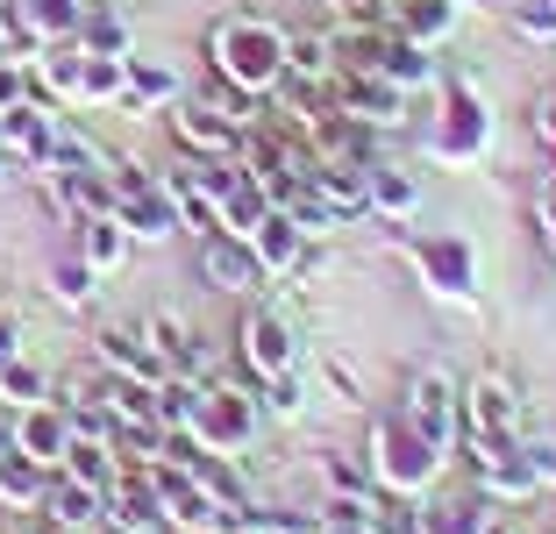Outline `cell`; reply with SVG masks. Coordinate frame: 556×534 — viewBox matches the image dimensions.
Instances as JSON below:
<instances>
[{
	"label": "cell",
	"instance_id": "1",
	"mask_svg": "<svg viewBox=\"0 0 556 534\" xmlns=\"http://www.w3.org/2000/svg\"><path fill=\"white\" fill-rule=\"evenodd\" d=\"M207 50H214V72L243 100H264L278 86V72H286V29L264 15H222L207 29Z\"/></svg>",
	"mask_w": 556,
	"mask_h": 534
},
{
	"label": "cell",
	"instance_id": "2",
	"mask_svg": "<svg viewBox=\"0 0 556 534\" xmlns=\"http://www.w3.org/2000/svg\"><path fill=\"white\" fill-rule=\"evenodd\" d=\"M435 478H442V449L407 421V414H393V421L371 428V485H386V492H428Z\"/></svg>",
	"mask_w": 556,
	"mask_h": 534
},
{
	"label": "cell",
	"instance_id": "3",
	"mask_svg": "<svg viewBox=\"0 0 556 534\" xmlns=\"http://www.w3.org/2000/svg\"><path fill=\"white\" fill-rule=\"evenodd\" d=\"M257 399H243V392H229V385H200V399H193V421H186V442L193 449H207V456H243L250 442H257Z\"/></svg>",
	"mask_w": 556,
	"mask_h": 534
},
{
	"label": "cell",
	"instance_id": "4",
	"mask_svg": "<svg viewBox=\"0 0 556 534\" xmlns=\"http://www.w3.org/2000/svg\"><path fill=\"white\" fill-rule=\"evenodd\" d=\"M464 421H471L478 456L514 449V442H521V392H514L507 378H492V371H485L471 392H464Z\"/></svg>",
	"mask_w": 556,
	"mask_h": 534
},
{
	"label": "cell",
	"instance_id": "5",
	"mask_svg": "<svg viewBox=\"0 0 556 534\" xmlns=\"http://www.w3.org/2000/svg\"><path fill=\"white\" fill-rule=\"evenodd\" d=\"M321 93L336 100L350 122H364V129H400V122H407V93H400L393 79H378V72H350V65H336V79H328Z\"/></svg>",
	"mask_w": 556,
	"mask_h": 534
},
{
	"label": "cell",
	"instance_id": "6",
	"mask_svg": "<svg viewBox=\"0 0 556 534\" xmlns=\"http://www.w3.org/2000/svg\"><path fill=\"white\" fill-rule=\"evenodd\" d=\"M400 414H407L414 428H421L428 442H435L442 456L457 449V435H464V399H457V385H450V378L442 371H421L407 385V406H400Z\"/></svg>",
	"mask_w": 556,
	"mask_h": 534
},
{
	"label": "cell",
	"instance_id": "7",
	"mask_svg": "<svg viewBox=\"0 0 556 534\" xmlns=\"http://www.w3.org/2000/svg\"><path fill=\"white\" fill-rule=\"evenodd\" d=\"M200 271H207L214 292H236V300H250V292L264 285V264H257V250H250V236H229V228L200 236Z\"/></svg>",
	"mask_w": 556,
	"mask_h": 534
},
{
	"label": "cell",
	"instance_id": "8",
	"mask_svg": "<svg viewBox=\"0 0 556 534\" xmlns=\"http://www.w3.org/2000/svg\"><path fill=\"white\" fill-rule=\"evenodd\" d=\"M293 328H286V314L271 307H250L243 314V364L250 378H278V371H293Z\"/></svg>",
	"mask_w": 556,
	"mask_h": 534
},
{
	"label": "cell",
	"instance_id": "9",
	"mask_svg": "<svg viewBox=\"0 0 556 534\" xmlns=\"http://www.w3.org/2000/svg\"><path fill=\"white\" fill-rule=\"evenodd\" d=\"M435 150H442V164H471L485 150V107H478L471 79H450V114H442Z\"/></svg>",
	"mask_w": 556,
	"mask_h": 534
},
{
	"label": "cell",
	"instance_id": "10",
	"mask_svg": "<svg viewBox=\"0 0 556 534\" xmlns=\"http://www.w3.org/2000/svg\"><path fill=\"white\" fill-rule=\"evenodd\" d=\"M15 449H29L43 470H58V463H65V449H72V414L58 399L22 406V414H15Z\"/></svg>",
	"mask_w": 556,
	"mask_h": 534
},
{
	"label": "cell",
	"instance_id": "11",
	"mask_svg": "<svg viewBox=\"0 0 556 534\" xmlns=\"http://www.w3.org/2000/svg\"><path fill=\"white\" fill-rule=\"evenodd\" d=\"M100 364L122 371V378H143V385H164V378H172L164 349L143 335V328H108V335H100Z\"/></svg>",
	"mask_w": 556,
	"mask_h": 534
},
{
	"label": "cell",
	"instance_id": "12",
	"mask_svg": "<svg viewBox=\"0 0 556 534\" xmlns=\"http://www.w3.org/2000/svg\"><path fill=\"white\" fill-rule=\"evenodd\" d=\"M108 527H122V534H157L164 527V499H157V485H150L143 470H136V478H115V485H108Z\"/></svg>",
	"mask_w": 556,
	"mask_h": 534
},
{
	"label": "cell",
	"instance_id": "13",
	"mask_svg": "<svg viewBox=\"0 0 556 534\" xmlns=\"http://www.w3.org/2000/svg\"><path fill=\"white\" fill-rule=\"evenodd\" d=\"M371 72H378V79H393L400 93H421V86H435V58H428V43H414V36H400V29L378 36Z\"/></svg>",
	"mask_w": 556,
	"mask_h": 534
},
{
	"label": "cell",
	"instance_id": "14",
	"mask_svg": "<svg viewBox=\"0 0 556 534\" xmlns=\"http://www.w3.org/2000/svg\"><path fill=\"white\" fill-rule=\"evenodd\" d=\"M250 250H257L264 278H271V271H300V250H307V228H300V221H293L286 207H264V221L250 228Z\"/></svg>",
	"mask_w": 556,
	"mask_h": 534
},
{
	"label": "cell",
	"instance_id": "15",
	"mask_svg": "<svg viewBox=\"0 0 556 534\" xmlns=\"http://www.w3.org/2000/svg\"><path fill=\"white\" fill-rule=\"evenodd\" d=\"M407 250L421 257V271H428V285L435 292H471V250L457 243V236H407Z\"/></svg>",
	"mask_w": 556,
	"mask_h": 534
},
{
	"label": "cell",
	"instance_id": "16",
	"mask_svg": "<svg viewBox=\"0 0 556 534\" xmlns=\"http://www.w3.org/2000/svg\"><path fill=\"white\" fill-rule=\"evenodd\" d=\"M378 15H386V29L414 36V43H442L457 29V0H386Z\"/></svg>",
	"mask_w": 556,
	"mask_h": 534
},
{
	"label": "cell",
	"instance_id": "17",
	"mask_svg": "<svg viewBox=\"0 0 556 534\" xmlns=\"http://www.w3.org/2000/svg\"><path fill=\"white\" fill-rule=\"evenodd\" d=\"M43 478H50V470L36 463L29 449H15V435L0 442V506H8V513H29V506H43Z\"/></svg>",
	"mask_w": 556,
	"mask_h": 534
},
{
	"label": "cell",
	"instance_id": "18",
	"mask_svg": "<svg viewBox=\"0 0 556 534\" xmlns=\"http://www.w3.org/2000/svg\"><path fill=\"white\" fill-rule=\"evenodd\" d=\"M43 513L58 520V527H100L108 492H100V485H79V478H43Z\"/></svg>",
	"mask_w": 556,
	"mask_h": 534
},
{
	"label": "cell",
	"instance_id": "19",
	"mask_svg": "<svg viewBox=\"0 0 556 534\" xmlns=\"http://www.w3.org/2000/svg\"><path fill=\"white\" fill-rule=\"evenodd\" d=\"M414 534H500L485 513V499H435L414 506Z\"/></svg>",
	"mask_w": 556,
	"mask_h": 534
},
{
	"label": "cell",
	"instance_id": "20",
	"mask_svg": "<svg viewBox=\"0 0 556 534\" xmlns=\"http://www.w3.org/2000/svg\"><path fill=\"white\" fill-rule=\"evenodd\" d=\"M172 100H186L179 72L164 65V58H136L129 50V100L122 107H172Z\"/></svg>",
	"mask_w": 556,
	"mask_h": 534
},
{
	"label": "cell",
	"instance_id": "21",
	"mask_svg": "<svg viewBox=\"0 0 556 534\" xmlns=\"http://www.w3.org/2000/svg\"><path fill=\"white\" fill-rule=\"evenodd\" d=\"M122 250H129V228H122L108 207L79 214V257L93 264V271H115V264H122Z\"/></svg>",
	"mask_w": 556,
	"mask_h": 534
},
{
	"label": "cell",
	"instance_id": "22",
	"mask_svg": "<svg viewBox=\"0 0 556 534\" xmlns=\"http://www.w3.org/2000/svg\"><path fill=\"white\" fill-rule=\"evenodd\" d=\"M79 100L86 107H122L129 100V58H100V50H86V79H79Z\"/></svg>",
	"mask_w": 556,
	"mask_h": 534
},
{
	"label": "cell",
	"instance_id": "23",
	"mask_svg": "<svg viewBox=\"0 0 556 534\" xmlns=\"http://www.w3.org/2000/svg\"><path fill=\"white\" fill-rule=\"evenodd\" d=\"M58 470L79 478V485H100V492L122 478V470H115V442H93V435H72V449H65V463H58Z\"/></svg>",
	"mask_w": 556,
	"mask_h": 534
},
{
	"label": "cell",
	"instance_id": "24",
	"mask_svg": "<svg viewBox=\"0 0 556 534\" xmlns=\"http://www.w3.org/2000/svg\"><path fill=\"white\" fill-rule=\"evenodd\" d=\"M371 207L393 214V221H407V214L421 207V178H414V171H393V164H371Z\"/></svg>",
	"mask_w": 556,
	"mask_h": 534
},
{
	"label": "cell",
	"instance_id": "25",
	"mask_svg": "<svg viewBox=\"0 0 556 534\" xmlns=\"http://www.w3.org/2000/svg\"><path fill=\"white\" fill-rule=\"evenodd\" d=\"M286 72L307 86H328L336 79V43H321V36H286Z\"/></svg>",
	"mask_w": 556,
	"mask_h": 534
},
{
	"label": "cell",
	"instance_id": "26",
	"mask_svg": "<svg viewBox=\"0 0 556 534\" xmlns=\"http://www.w3.org/2000/svg\"><path fill=\"white\" fill-rule=\"evenodd\" d=\"M93 264L86 257H58L50 264V292H58V300H65V307H86V300H93Z\"/></svg>",
	"mask_w": 556,
	"mask_h": 534
},
{
	"label": "cell",
	"instance_id": "27",
	"mask_svg": "<svg viewBox=\"0 0 556 534\" xmlns=\"http://www.w3.org/2000/svg\"><path fill=\"white\" fill-rule=\"evenodd\" d=\"M43 392H50V385H43V371H36L29 356H15V364H0V399L15 406V414H22V406H36Z\"/></svg>",
	"mask_w": 556,
	"mask_h": 534
},
{
	"label": "cell",
	"instance_id": "28",
	"mask_svg": "<svg viewBox=\"0 0 556 534\" xmlns=\"http://www.w3.org/2000/svg\"><path fill=\"white\" fill-rule=\"evenodd\" d=\"M79 43L100 50V58H129V29H122V15H93V8H86V15H79Z\"/></svg>",
	"mask_w": 556,
	"mask_h": 534
},
{
	"label": "cell",
	"instance_id": "29",
	"mask_svg": "<svg viewBox=\"0 0 556 534\" xmlns=\"http://www.w3.org/2000/svg\"><path fill=\"white\" fill-rule=\"evenodd\" d=\"M257 414H271V421H293V414H300V378H293V371L257 378Z\"/></svg>",
	"mask_w": 556,
	"mask_h": 534
},
{
	"label": "cell",
	"instance_id": "30",
	"mask_svg": "<svg viewBox=\"0 0 556 534\" xmlns=\"http://www.w3.org/2000/svg\"><path fill=\"white\" fill-rule=\"evenodd\" d=\"M286 214H293V221H300V228H307V236H328V228H343V214L328 207V200H321V193H314V186H300V193H293V200H286Z\"/></svg>",
	"mask_w": 556,
	"mask_h": 534
},
{
	"label": "cell",
	"instance_id": "31",
	"mask_svg": "<svg viewBox=\"0 0 556 534\" xmlns=\"http://www.w3.org/2000/svg\"><path fill=\"white\" fill-rule=\"evenodd\" d=\"M514 29L535 43H556V0H514Z\"/></svg>",
	"mask_w": 556,
	"mask_h": 534
},
{
	"label": "cell",
	"instance_id": "32",
	"mask_svg": "<svg viewBox=\"0 0 556 534\" xmlns=\"http://www.w3.org/2000/svg\"><path fill=\"white\" fill-rule=\"evenodd\" d=\"M535 136L556 150V93H549V100H535Z\"/></svg>",
	"mask_w": 556,
	"mask_h": 534
},
{
	"label": "cell",
	"instance_id": "33",
	"mask_svg": "<svg viewBox=\"0 0 556 534\" xmlns=\"http://www.w3.org/2000/svg\"><path fill=\"white\" fill-rule=\"evenodd\" d=\"M15 356H22V328L0 321V364H15Z\"/></svg>",
	"mask_w": 556,
	"mask_h": 534
},
{
	"label": "cell",
	"instance_id": "34",
	"mask_svg": "<svg viewBox=\"0 0 556 534\" xmlns=\"http://www.w3.org/2000/svg\"><path fill=\"white\" fill-rule=\"evenodd\" d=\"M8 171H15V150L0 143V186H8Z\"/></svg>",
	"mask_w": 556,
	"mask_h": 534
},
{
	"label": "cell",
	"instance_id": "35",
	"mask_svg": "<svg viewBox=\"0 0 556 534\" xmlns=\"http://www.w3.org/2000/svg\"><path fill=\"white\" fill-rule=\"evenodd\" d=\"M50 534H93V527H50Z\"/></svg>",
	"mask_w": 556,
	"mask_h": 534
},
{
	"label": "cell",
	"instance_id": "36",
	"mask_svg": "<svg viewBox=\"0 0 556 534\" xmlns=\"http://www.w3.org/2000/svg\"><path fill=\"white\" fill-rule=\"evenodd\" d=\"M542 236H549V250H556V228H542Z\"/></svg>",
	"mask_w": 556,
	"mask_h": 534
},
{
	"label": "cell",
	"instance_id": "37",
	"mask_svg": "<svg viewBox=\"0 0 556 534\" xmlns=\"http://www.w3.org/2000/svg\"><path fill=\"white\" fill-rule=\"evenodd\" d=\"M350 8H357V0H350Z\"/></svg>",
	"mask_w": 556,
	"mask_h": 534
}]
</instances>
